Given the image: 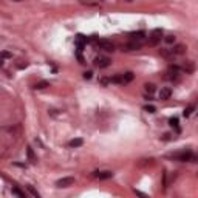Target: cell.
Wrapping results in <instances>:
<instances>
[{"label": "cell", "instance_id": "obj_1", "mask_svg": "<svg viewBox=\"0 0 198 198\" xmlns=\"http://www.w3.org/2000/svg\"><path fill=\"white\" fill-rule=\"evenodd\" d=\"M192 152L190 150H183V152H178V153H172L169 155V158L172 160H178V161H192Z\"/></svg>", "mask_w": 198, "mask_h": 198}, {"label": "cell", "instance_id": "obj_2", "mask_svg": "<svg viewBox=\"0 0 198 198\" xmlns=\"http://www.w3.org/2000/svg\"><path fill=\"white\" fill-rule=\"evenodd\" d=\"M161 37H163V31H161V30H153L150 33V36H148V43L156 45L161 40Z\"/></svg>", "mask_w": 198, "mask_h": 198}, {"label": "cell", "instance_id": "obj_3", "mask_svg": "<svg viewBox=\"0 0 198 198\" xmlns=\"http://www.w3.org/2000/svg\"><path fill=\"white\" fill-rule=\"evenodd\" d=\"M110 59L109 57H105V56H98L96 59H94V67H98V68H105V67H109L110 65Z\"/></svg>", "mask_w": 198, "mask_h": 198}, {"label": "cell", "instance_id": "obj_4", "mask_svg": "<svg viewBox=\"0 0 198 198\" xmlns=\"http://www.w3.org/2000/svg\"><path fill=\"white\" fill-rule=\"evenodd\" d=\"M141 45H142L141 40H133V42L122 45V51H136V50L141 48Z\"/></svg>", "mask_w": 198, "mask_h": 198}, {"label": "cell", "instance_id": "obj_5", "mask_svg": "<svg viewBox=\"0 0 198 198\" xmlns=\"http://www.w3.org/2000/svg\"><path fill=\"white\" fill-rule=\"evenodd\" d=\"M76 179L73 177H65V178H60V179H57L56 181V186L57 187H70V186H73Z\"/></svg>", "mask_w": 198, "mask_h": 198}, {"label": "cell", "instance_id": "obj_6", "mask_svg": "<svg viewBox=\"0 0 198 198\" xmlns=\"http://www.w3.org/2000/svg\"><path fill=\"white\" fill-rule=\"evenodd\" d=\"M98 47L104 51H115V45L110 42V40H105V39H99L98 40Z\"/></svg>", "mask_w": 198, "mask_h": 198}, {"label": "cell", "instance_id": "obj_7", "mask_svg": "<svg viewBox=\"0 0 198 198\" xmlns=\"http://www.w3.org/2000/svg\"><path fill=\"white\" fill-rule=\"evenodd\" d=\"M93 177L98 178V179H110L111 177H113V172H110V170H104V172H94Z\"/></svg>", "mask_w": 198, "mask_h": 198}, {"label": "cell", "instance_id": "obj_8", "mask_svg": "<svg viewBox=\"0 0 198 198\" xmlns=\"http://www.w3.org/2000/svg\"><path fill=\"white\" fill-rule=\"evenodd\" d=\"M170 96H172V90H170L169 87L161 88V91H160V99H161V101H167Z\"/></svg>", "mask_w": 198, "mask_h": 198}, {"label": "cell", "instance_id": "obj_9", "mask_svg": "<svg viewBox=\"0 0 198 198\" xmlns=\"http://www.w3.org/2000/svg\"><path fill=\"white\" fill-rule=\"evenodd\" d=\"M172 53L175 56H179V54H184L186 53V45H183V43H178V45H175L173 50H172Z\"/></svg>", "mask_w": 198, "mask_h": 198}, {"label": "cell", "instance_id": "obj_10", "mask_svg": "<svg viewBox=\"0 0 198 198\" xmlns=\"http://www.w3.org/2000/svg\"><path fill=\"white\" fill-rule=\"evenodd\" d=\"M111 84H124V76L122 74H115L113 78H110Z\"/></svg>", "mask_w": 198, "mask_h": 198}, {"label": "cell", "instance_id": "obj_11", "mask_svg": "<svg viewBox=\"0 0 198 198\" xmlns=\"http://www.w3.org/2000/svg\"><path fill=\"white\" fill-rule=\"evenodd\" d=\"M82 144H84L82 139H80V138H76V139H71V141L68 142V146H70V147H80Z\"/></svg>", "mask_w": 198, "mask_h": 198}, {"label": "cell", "instance_id": "obj_12", "mask_svg": "<svg viewBox=\"0 0 198 198\" xmlns=\"http://www.w3.org/2000/svg\"><path fill=\"white\" fill-rule=\"evenodd\" d=\"M183 71H186V73H192L193 71V64L190 60H187L186 64H183Z\"/></svg>", "mask_w": 198, "mask_h": 198}, {"label": "cell", "instance_id": "obj_13", "mask_svg": "<svg viewBox=\"0 0 198 198\" xmlns=\"http://www.w3.org/2000/svg\"><path fill=\"white\" fill-rule=\"evenodd\" d=\"M122 76H124V84H127V82H132V80H133V78H135L132 71H127V73H124Z\"/></svg>", "mask_w": 198, "mask_h": 198}, {"label": "cell", "instance_id": "obj_14", "mask_svg": "<svg viewBox=\"0 0 198 198\" xmlns=\"http://www.w3.org/2000/svg\"><path fill=\"white\" fill-rule=\"evenodd\" d=\"M26 189H28V192H30L34 198H40V193H39L37 190H36V189H34L33 186H26Z\"/></svg>", "mask_w": 198, "mask_h": 198}, {"label": "cell", "instance_id": "obj_15", "mask_svg": "<svg viewBox=\"0 0 198 198\" xmlns=\"http://www.w3.org/2000/svg\"><path fill=\"white\" fill-rule=\"evenodd\" d=\"M48 82H47V80H40V82H37V84H36L34 85V88L36 90H42V88H45V87H48Z\"/></svg>", "mask_w": 198, "mask_h": 198}, {"label": "cell", "instance_id": "obj_16", "mask_svg": "<svg viewBox=\"0 0 198 198\" xmlns=\"http://www.w3.org/2000/svg\"><path fill=\"white\" fill-rule=\"evenodd\" d=\"M160 54L164 56V57H173V56H175L173 53H172V50H161Z\"/></svg>", "mask_w": 198, "mask_h": 198}, {"label": "cell", "instance_id": "obj_17", "mask_svg": "<svg viewBox=\"0 0 198 198\" xmlns=\"http://www.w3.org/2000/svg\"><path fill=\"white\" fill-rule=\"evenodd\" d=\"M193 110H195V107H193V105H189L187 109H184L183 115H184V116H186V118H187V116H190V115H192V111H193Z\"/></svg>", "mask_w": 198, "mask_h": 198}, {"label": "cell", "instance_id": "obj_18", "mask_svg": "<svg viewBox=\"0 0 198 198\" xmlns=\"http://www.w3.org/2000/svg\"><path fill=\"white\" fill-rule=\"evenodd\" d=\"M12 193H16V195H19L20 198H26V195H25V192H22L19 187H12Z\"/></svg>", "mask_w": 198, "mask_h": 198}, {"label": "cell", "instance_id": "obj_19", "mask_svg": "<svg viewBox=\"0 0 198 198\" xmlns=\"http://www.w3.org/2000/svg\"><path fill=\"white\" fill-rule=\"evenodd\" d=\"M26 153H28V158L33 161V163H36V156H34V153H33V148H31V147H26Z\"/></svg>", "mask_w": 198, "mask_h": 198}, {"label": "cell", "instance_id": "obj_20", "mask_svg": "<svg viewBox=\"0 0 198 198\" xmlns=\"http://www.w3.org/2000/svg\"><path fill=\"white\" fill-rule=\"evenodd\" d=\"M169 122H170V125H172V127L177 129V132H179V127H178V119H177V118H170Z\"/></svg>", "mask_w": 198, "mask_h": 198}, {"label": "cell", "instance_id": "obj_21", "mask_svg": "<svg viewBox=\"0 0 198 198\" xmlns=\"http://www.w3.org/2000/svg\"><path fill=\"white\" fill-rule=\"evenodd\" d=\"M144 87H146V91L147 93H153L155 91V85L153 84H146Z\"/></svg>", "mask_w": 198, "mask_h": 198}, {"label": "cell", "instance_id": "obj_22", "mask_svg": "<svg viewBox=\"0 0 198 198\" xmlns=\"http://www.w3.org/2000/svg\"><path fill=\"white\" fill-rule=\"evenodd\" d=\"M144 110H146L147 111V113H155V107L153 105H146V107H144Z\"/></svg>", "mask_w": 198, "mask_h": 198}, {"label": "cell", "instance_id": "obj_23", "mask_svg": "<svg viewBox=\"0 0 198 198\" xmlns=\"http://www.w3.org/2000/svg\"><path fill=\"white\" fill-rule=\"evenodd\" d=\"M166 42H167V43H173V42H175V36H173V34L166 36Z\"/></svg>", "mask_w": 198, "mask_h": 198}, {"label": "cell", "instance_id": "obj_24", "mask_svg": "<svg viewBox=\"0 0 198 198\" xmlns=\"http://www.w3.org/2000/svg\"><path fill=\"white\" fill-rule=\"evenodd\" d=\"M91 76H93L91 71H85V73H84V78L85 79H91Z\"/></svg>", "mask_w": 198, "mask_h": 198}, {"label": "cell", "instance_id": "obj_25", "mask_svg": "<svg viewBox=\"0 0 198 198\" xmlns=\"http://www.w3.org/2000/svg\"><path fill=\"white\" fill-rule=\"evenodd\" d=\"M26 65H28V64H26V62H23V60H20L19 64H17V68H25Z\"/></svg>", "mask_w": 198, "mask_h": 198}, {"label": "cell", "instance_id": "obj_26", "mask_svg": "<svg viewBox=\"0 0 198 198\" xmlns=\"http://www.w3.org/2000/svg\"><path fill=\"white\" fill-rule=\"evenodd\" d=\"M2 56L5 57V59H6V57H12V54H11V53H8V51H3V53H2Z\"/></svg>", "mask_w": 198, "mask_h": 198}, {"label": "cell", "instance_id": "obj_27", "mask_svg": "<svg viewBox=\"0 0 198 198\" xmlns=\"http://www.w3.org/2000/svg\"><path fill=\"white\" fill-rule=\"evenodd\" d=\"M109 82H110V79H105V78H102V79H101V84H102V85H107Z\"/></svg>", "mask_w": 198, "mask_h": 198}, {"label": "cell", "instance_id": "obj_28", "mask_svg": "<svg viewBox=\"0 0 198 198\" xmlns=\"http://www.w3.org/2000/svg\"><path fill=\"white\" fill-rule=\"evenodd\" d=\"M125 2H129V3H130V2H133V0H125Z\"/></svg>", "mask_w": 198, "mask_h": 198}, {"label": "cell", "instance_id": "obj_29", "mask_svg": "<svg viewBox=\"0 0 198 198\" xmlns=\"http://www.w3.org/2000/svg\"><path fill=\"white\" fill-rule=\"evenodd\" d=\"M14 2H20V0H14Z\"/></svg>", "mask_w": 198, "mask_h": 198}]
</instances>
